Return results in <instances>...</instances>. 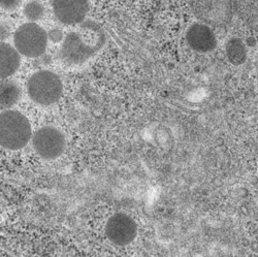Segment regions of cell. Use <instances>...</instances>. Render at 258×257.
Returning a JSON list of instances; mask_svg holds the SVG:
<instances>
[{
    "mask_svg": "<svg viewBox=\"0 0 258 257\" xmlns=\"http://www.w3.org/2000/svg\"><path fill=\"white\" fill-rule=\"evenodd\" d=\"M0 4H2V8L4 10L14 11L21 6L22 0H0Z\"/></svg>",
    "mask_w": 258,
    "mask_h": 257,
    "instance_id": "9a60e30c",
    "label": "cell"
},
{
    "mask_svg": "<svg viewBox=\"0 0 258 257\" xmlns=\"http://www.w3.org/2000/svg\"><path fill=\"white\" fill-rule=\"evenodd\" d=\"M32 146L41 158L55 159L62 154L66 140L56 128L46 126L39 128L32 136Z\"/></svg>",
    "mask_w": 258,
    "mask_h": 257,
    "instance_id": "8992f818",
    "label": "cell"
},
{
    "mask_svg": "<svg viewBox=\"0 0 258 257\" xmlns=\"http://www.w3.org/2000/svg\"><path fill=\"white\" fill-rule=\"evenodd\" d=\"M105 42L101 27L92 21L80 23L79 29L70 32L63 39L60 55L69 64H82L98 52Z\"/></svg>",
    "mask_w": 258,
    "mask_h": 257,
    "instance_id": "6da1fadb",
    "label": "cell"
},
{
    "mask_svg": "<svg viewBox=\"0 0 258 257\" xmlns=\"http://www.w3.org/2000/svg\"><path fill=\"white\" fill-rule=\"evenodd\" d=\"M186 38L190 48L201 53L211 52L217 46V38L212 29L201 23L192 25L188 29Z\"/></svg>",
    "mask_w": 258,
    "mask_h": 257,
    "instance_id": "9c48e42d",
    "label": "cell"
},
{
    "mask_svg": "<svg viewBox=\"0 0 258 257\" xmlns=\"http://www.w3.org/2000/svg\"><path fill=\"white\" fill-rule=\"evenodd\" d=\"M32 138L27 118L17 111H5L0 116V143L8 150L24 148Z\"/></svg>",
    "mask_w": 258,
    "mask_h": 257,
    "instance_id": "7a4b0ae2",
    "label": "cell"
},
{
    "mask_svg": "<svg viewBox=\"0 0 258 257\" xmlns=\"http://www.w3.org/2000/svg\"><path fill=\"white\" fill-rule=\"evenodd\" d=\"M191 11L203 22L223 27L230 23L233 16V0H187Z\"/></svg>",
    "mask_w": 258,
    "mask_h": 257,
    "instance_id": "3957f363",
    "label": "cell"
},
{
    "mask_svg": "<svg viewBox=\"0 0 258 257\" xmlns=\"http://www.w3.org/2000/svg\"><path fill=\"white\" fill-rule=\"evenodd\" d=\"M8 36V31L6 29V26L2 24V40H5Z\"/></svg>",
    "mask_w": 258,
    "mask_h": 257,
    "instance_id": "e0dca14e",
    "label": "cell"
},
{
    "mask_svg": "<svg viewBox=\"0 0 258 257\" xmlns=\"http://www.w3.org/2000/svg\"><path fill=\"white\" fill-rule=\"evenodd\" d=\"M53 10L61 23L75 25L82 23L89 10L88 0H53Z\"/></svg>",
    "mask_w": 258,
    "mask_h": 257,
    "instance_id": "ba28073f",
    "label": "cell"
},
{
    "mask_svg": "<svg viewBox=\"0 0 258 257\" xmlns=\"http://www.w3.org/2000/svg\"><path fill=\"white\" fill-rule=\"evenodd\" d=\"M27 91L30 98L41 105H51L62 94V83L59 77L49 71H39L29 79Z\"/></svg>",
    "mask_w": 258,
    "mask_h": 257,
    "instance_id": "277c9868",
    "label": "cell"
},
{
    "mask_svg": "<svg viewBox=\"0 0 258 257\" xmlns=\"http://www.w3.org/2000/svg\"><path fill=\"white\" fill-rule=\"evenodd\" d=\"M138 225L136 221L123 213L115 214L105 225L107 239L117 246L131 244L136 239Z\"/></svg>",
    "mask_w": 258,
    "mask_h": 257,
    "instance_id": "52a82bcc",
    "label": "cell"
},
{
    "mask_svg": "<svg viewBox=\"0 0 258 257\" xmlns=\"http://www.w3.org/2000/svg\"><path fill=\"white\" fill-rule=\"evenodd\" d=\"M48 33L34 22L20 26L14 35L15 47L29 58H36L45 53L48 45Z\"/></svg>",
    "mask_w": 258,
    "mask_h": 257,
    "instance_id": "5b68a950",
    "label": "cell"
},
{
    "mask_svg": "<svg viewBox=\"0 0 258 257\" xmlns=\"http://www.w3.org/2000/svg\"><path fill=\"white\" fill-rule=\"evenodd\" d=\"M21 97V89L19 86L10 81L2 82L0 88V103L3 109H10L14 106Z\"/></svg>",
    "mask_w": 258,
    "mask_h": 257,
    "instance_id": "4fadbf2b",
    "label": "cell"
},
{
    "mask_svg": "<svg viewBox=\"0 0 258 257\" xmlns=\"http://www.w3.org/2000/svg\"><path fill=\"white\" fill-rule=\"evenodd\" d=\"M19 51L6 42L0 46V76L6 80L14 75L20 67Z\"/></svg>",
    "mask_w": 258,
    "mask_h": 257,
    "instance_id": "8fae6325",
    "label": "cell"
},
{
    "mask_svg": "<svg viewBox=\"0 0 258 257\" xmlns=\"http://www.w3.org/2000/svg\"><path fill=\"white\" fill-rule=\"evenodd\" d=\"M49 37L54 42H59L62 39V32L58 29H53L49 32Z\"/></svg>",
    "mask_w": 258,
    "mask_h": 257,
    "instance_id": "2e32d148",
    "label": "cell"
},
{
    "mask_svg": "<svg viewBox=\"0 0 258 257\" xmlns=\"http://www.w3.org/2000/svg\"><path fill=\"white\" fill-rule=\"evenodd\" d=\"M233 7L244 23L258 33V0H233Z\"/></svg>",
    "mask_w": 258,
    "mask_h": 257,
    "instance_id": "30bf717a",
    "label": "cell"
},
{
    "mask_svg": "<svg viewBox=\"0 0 258 257\" xmlns=\"http://www.w3.org/2000/svg\"><path fill=\"white\" fill-rule=\"evenodd\" d=\"M44 14L45 8L38 2H31L24 7V15L30 22H35V21L41 19Z\"/></svg>",
    "mask_w": 258,
    "mask_h": 257,
    "instance_id": "5bb4252c",
    "label": "cell"
},
{
    "mask_svg": "<svg viewBox=\"0 0 258 257\" xmlns=\"http://www.w3.org/2000/svg\"><path fill=\"white\" fill-rule=\"evenodd\" d=\"M226 57L233 66H241L247 59V49L242 39L231 38L225 48Z\"/></svg>",
    "mask_w": 258,
    "mask_h": 257,
    "instance_id": "7c38bea8",
    "label": "cell"
}]
</instances>
